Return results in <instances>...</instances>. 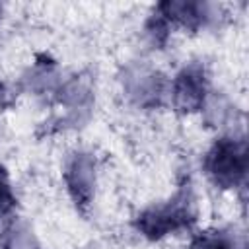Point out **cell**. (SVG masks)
Listing matches in <instances>:
<instances>
[{
	"label": "cell",
	"instance_id": "6da1fadb",
	"mask_svg": "<svg viewBox=\"0 0 249 249\" xmlns=\"http://www.w3.org/2000/svg\"><path fill=\"white\" fill-rule=\"evenodd\" d=\"M196 214L198 212L193 189L189 183H185L165 202L140 210L132 226L148 241H160L181 230H189L196 222Z\"/></svg>",
	"mask_w": 249,
	"mask_h": 249
},
{
	"label": "cell",
	"instance_id": "7a4b0ae2",
	"mask_svg": "<svg viewBox=\"0 0 249 249\" xmlns=\"http://www.w3.org/2000/svg\"><path fill=\"white\" fill-rule=\"evenodd\" d=\"M249 167L247 142L237 136H220L212 142L202 158V171L208 181L222 189L231 191L245 183Z\"/></svg>",
	"mask_w": 249,
	"mask_h": 249
},
{
	"label": "cell",
	"instance_id": "ba28073f",
	"mask_svg": "<svg viewBox=\"0 0 249 249\" xmlns=\"http://www.w3.org/2000/svg\"><path fill=\"white\" fill-rule=\"evenodd\" d=\"M18 206V196L12 189V183H10V175L8 171L0 165V220H6L14 214Z\"/></svg>",
	"mask_w": 249,
	"mask_h": 249
},
{
	"label": "cell",
	"instance_id": "52a82bcc",
	"mask_svg": "<svg viewBox=\"0 0 249 249\" xmlns=\"http://www.w3.org/2000/svg\"><path fill=\"white\" fill-rule=\"evenodd\" d=\"M191 249H241L233 231L230 230H204L191 241Z\"/></svg>",
	"mask_w": 249,
	"mask_h": 249
},
{
	"label": "cell",
	"instance_id": "8992f818",
	"mask_svg": "<svg viewBox=\"0 0 249 249\" xmlns=\"http://www.w3.org/2000/svg\"><path fill=\"white\" fill-rule=\"evenodd\" d=\"M156 10L173 27H183L189 31H198L210 23L214 18V6L208 2L195 0H163L156 4Z\"/></svg>",
	"mask_w": 249,
	"mask_h": 249
},
{
	"label": "cell",
	"instance_id": "277c9868",
	"mask_svg": "<svg viewBox=\"0 0 249 249\" xmlns=\"http://www.w3.org/2000/svg\"><path fill=\"white\" fill-rule=\"evenodd\" d=\"M210 91V80L202 62L185 64L169 84V101L179 115H195L204 109Z\"/></svg>",
	"mask_w": 249,
	"mask_h": 249
},
{
	"label": "cell",
	"instance_id": "5b68a950",
	"mask_svg": "<svg viewBox=\"0 0 249 249\" xmlns=\"http://www.w3.org/2000/svg\"><path fill=\"white\" fill-rule=\"evenodd\" d=\"M123 89L130 97L132 103L144 109H154L161 105L163 97L169 93V84L163 74L154 68L132 64L124 70Z\"/></svg>",
	"mask_w": 249,
	"mask_h": 249
},
{
	"label": "cell",
	"instance_id": "3957f363",
	"mask_svg": "<svg viewBox=\"0 0 249 249\" xmlns=\"http://www.w3.org/2000/svg\"><path fill=\"white\" fill-rule=\"evenodd\" d=\"M62 179L74 208L82 216H88L95 198V185H97L93 154L88 150H74L64 161Z\"/></svg>",
	"mask_w": 249,
	"mask_h": 249
},
{
	"label": "cell",
	"instance_id": "9c48e42d",
	"mask_svg": "<svg viewBox=\"0 0 249 249\" xmlns=\"http://www.w3.org/2000/svg\"><path fill=\"white\" fill-rule=\"evenodd\" d=\"M0 18H2V4H0Z\"/></svg>",
	"mask_w": 249,
	"mask_h": 249
}]
</instances>
